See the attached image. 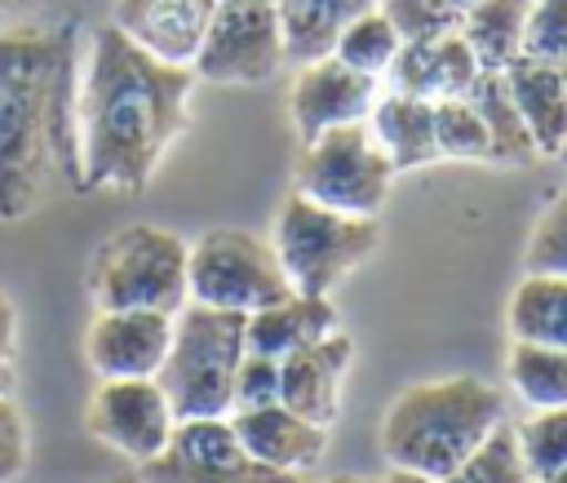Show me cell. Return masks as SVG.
<instances>
[{
    "mask_svg": "<svg viewBox=\"0 0 567 483\" xmlns=\"http://www.w3.org/2000/svg\"><path fill=\"white\" fill-rule=\"evenodd\" d=\"M195 71L137 49L124 31L102 27L75 89L80 186L142 191L190 120Z\"/></svg>",
    "mask_w": 567,
    "mask_h": 483,
    "instance_id": "1",
    "label": "cell"
},
{
    "mask_svg": "<svg viewBox=\"0 0 567 483\" xmlns=\"http://www.w3.org/2000/svg\"><path fill=\"white\" fill-rule=\"evenodd\" d=\"M75 35L44 22L0 27V222L27 217L53 173L80 182Z\"/></svg>",
    "mask_w": 567,
    "mask_h": 483,
    "instance_id": "2",
    "label": "cell"
},
{
    "mask_svg": "<svg viewBox=\"0 0 567 483\" xmlns=\"http://www.w3.org/2000/svg\"><path fill=\"white\" fill-rule=\"evenodd\" d=\"M501 390L478 377L421 381L390 403L381 421V452L390 470H408L439 483L501 425Z\"/></svg>",
    "mask_w": 567,
    "mask_h": 483,
    "instance_id": "3",
    "label": "cell"
},
{
    "mask_svg": "<svg viewBox=\"0 0 567 483\" xmlns=\"http://www.w3.org/2000/svg\"><path fill=\"white\" fill-rule=\"evenodd\" d=\"M244 319L235 310H208L186 301L173 315V341L155 372L159 390L177 421L190 417H230L235 368L244 359Z\"/></svg>",
    "mask_w": 567,
    "mask_h": 483,
    "instance_id": "4",
    "label": "cell"
},
{
    "mask_svg": "<svg viewBox=\"0 0 567 483\" xmlns=\"http://www.w3.org/2000/svg\"><path fill=\"white\" fill-rule=\"evenodd\" d=\"M190 244L177 230L137 222L102 239L89 261V292L97 310H164L177 315L186 297Z\"/></svg>",
    "mask_w": 567,
    "mask_h": 483,
    "instance_id": "5",
    "label": "cell"
},
{
    "mask_svg": "<svg viewBox=\"0 0 567 483\" xmlns=\"http://www.w3.org/2000/svg\"><path fill=\"white\" fill-rule=\"evenodd\" d=\"M377 239H381L377 217L337 213L297 191L279 204L270 235L292 292H310V297H328L354 266H363L377 253Z\"/></svg>",
    "mask_w": 567,
    "mask_h": 483,
    "instance_id": "6",
    "label": "cell"
},
{
    "mask_svg": "<svg viewBox=\"0 0 567 483\" xmlns=\"http://www.w3.org/2000/svg\"><path fill=\"white\" fill-rule=\"evenodd\" d=\"M288 292H292V284H288L270 239L239 230V226H217L190 244L186 297L195 306L252 315Z\"/></svg>",
    "mask_w": 567,
    "mask_h": 483,
    "instance_id": "7",
    "label": "cell"
},
{
    "mask_svg": "<svg viewBox=\"0 0 567 483\" xmlns=\"http://www.w3.org/2000/svg\"><path fill=\"white\" fill-rule=\"evenodd\" d=\"M390 182L394 164L372 142L368 120L310 137L297 160V195L354 217H377L390 195Z\"/></svg>",
    "mask_w": 567,
    "mask_h": 483,
    "instance_id": "8",
    "label": "cell"
},
{
    "mask_svg": "<svg viewBox=\"0 0 567 483\" xmlns=\"http://www.w3.org/2000/svg\"><path fill=\"white\" fill-rule=\"evenodd\" d=\"M288 62L275 4L217 0L204 44L190 62L195 80L208 84H261Z\"/></svg>",
    "mask_w": 567,
    "mask_h": 483,
    "instance_id": "9",
    "label": "cell"
},
{
    "mask_svg": "<svg viewBox=\"0 0 567 483\" xmlns=\"http://www.w3.org/2000/svg\"><path fill=\"white\" fill-rule=\"evenodd\" d=\"M137 474L146 483H301V474H284L252 461L239 448L230 417L177 421L168 448L146 465H137Z\"/></svg>",
    "mask_w": 567,
    "mask_h": 483,
    "instance_id": "10",
    "label": "cell"
},
{
    "mask_svg": "<svg viewBox=\"0 0 567 483\" xmlns=\"http://www.w3.org/2000/svg\"><path fill=\"white\" fill-rule=\"evenodd\" d=\"M173 425L177 417L155 377H106L89 399V430L137 465L168 448Z\"/></svg>",
    "mask_w": 567,
    "mask_h": 483,
    "instance_id": "11",
    "label": "cell"
},
{
    "mask_svg": "<svg viewBox=\"0 0 567 483\" xmlns=\"http://www.w3.org/2000/svg\"><path fill=\"white\" fill-rule=\"evenodd\" d=\"M381 97V80L346 66L341 58H315L301 62L292 93H288V111H292V129L301 133V142L341 129V124H363L372 102Z\"/></svg>",
    "mask_w": 567,
    "mask_h": 483,
    "instance_id": "12",
    "label": "cell"
},
{
    "mask_svg": "<svg viewBox=\"0 0 567 483\" xmlns=\"http://www.w3.org/2000/svg\"><path fill=\"white\" fill-rule=\"evenodd\" d=\"M173 341V315L164 310H97L84 337L89 368L106 377H155Z\"/></svg>",
    "mask_w": 567,
    "mask_h": 483,
    "instance_id": "13",
    "label": "cell"
},
{
    "mask_svg": "<svg viewBox=\"0 0 567 483\" xmlns=\"http://www.w3.org/2000/svg\"><path fill=\"white\" fill-rule=\"evenodd\" d=\"M217 0H115L111 27L159 62L190 66Z\"/></svg>",
    "mask_w": 567,
    "mask_h": 483,
    "instance_id": "14",
    "label": "cell"
},
{
    "mask_svg": "<svg viewBox=\"0 0 567 483\" xmlns=\"http://www.w3.org/2000/svg\"><path fill=\"white\" fill-rule=\"evenodd\" d=\"M354 359V341L332 328L328 337L279 359V403L315 425H332L341 408V377Z\"/></svg>",
    "mask_w": 567,
    "mask_h": 483,
    "instance_id": "15",
    "label": "cell"
},
{
    "mask_svg": "<svg viewBox=\"0 0 567 483\" xmlns=\"http://www.w3.org/2000/svg\"><path fill=\"white\" fill-rule=\"evenodd\" d=\"M235 439L239 448L284 474H301L310 465H319L323 448H328V425H315L306 417H297L284 403H261V408H235L230 412Z\"/></svg>",
    "mask_w": 567,
    "mask_h": 483,
    "instance_id": "16",
    "label": "cell"
},
{
    "mask_svg": "<svg viewBox=\"0 0 567 483\" xmlns=\"http://www.w3.org/2000/svg\"><path fill=\"white\" fill-rule=\"evenodd\" d=\"M474 75H478V58L465 44V35L443 31L434 40H408L385 71V89L412 93L425 102H443V97H465Z\"/></svg>",
    "mask_w": 567,
    "mask_h": 483,
    "instance_id": "17",
    "label": "cell"
},
{
    "mask_svg": "<svg viewBox=\"0 0 567 483\" xmlns=\"http://www.w3.org/2000/svg\"><path fill=\"white\" fill-rule=\"evenodd\" d=\"M501 75H505V89L536 142V155L563 160V151H567V71L518 53Z\"/></svg>",
    "mask_w": 567,
    "mask_h": 483,
    "instance_id": "18",
    "label": "cell"
},
{
    "mask_svg": "<svg viewBox=\"0 0 567 483\" xmlns=\"http://www.w3.org/2000/svg\"><path fill=\"white\" fill-rule=\"evenodd\" d=\"M337 328V310L328 297H310V292H288L261 310H252L244 319V346L252 354L266 359H284L319 337H328Z\"/></svg>",
    "mask_w": 567,
    "mask_h": 483,
    "instance_id": "19",
    "label": "cell"
},
{
    "mask_svg": "<svg viewBox=\"0 0 567 483\" xmlns=\"http://www.w3.org/2000/svg\"><path fill=\"white\" fill-rule=\"evenodd\" d=\"M368 133L381 146V155L394 164V173L425 168V164L439 160V146H434V102H425V97L381 89V97L368 111Z\"/></svg>",
    "mask_w": 567,
    "mask_h": 483,
    "instance_id": "20",
    "label": "cell"
},
{
    "mask_svg": "<svg viewBox=\"0 0 567 483\" xmlns=\"http://www.w3.org/2000/svg\"><path fill=\"white\" fill-rule=\"evenodd\" d=\"M377 0H279L275 13H279V31H284V53L288 62H315V58H328L337 35L359 18L368 13Z\"/></svg>",
    "mask_w": 567,
    "mask_h": 483,
    "instance_id": "21",
    "label": "cell"
},
{
    "mask_svg": "<svg viewBox=\"0 0 567 483\" xmlns=\"http://www.w3.org/2000/svg\"><path fill=\"white\" fill-rule=\"evenodd\" d=\"M536 0H478L461 13V35L478 58V71H505L523 53L527 18Z\"/></svg>",
    "mask_w": 567,
    "mask_h": 483,
    "instance_id": "22",
    "label": "cell"
},
{
    "mask_svg": "<svg viewBox=\"0 0 567 483\" xmlns=\"http://www.w3.org/2000/svg\"><path fill=\"white\" fill-rule=\"evenodd\" d=\"M465 97H470V106L478 111V120L487 129V146H492L487 160H496V164H532V160H540L501 71H478L474 84L465 89Z\"/></svg>",
    "mask_w": 567,
    "mask_h": 483,
    "instance_id": "23",
    "label": "cell"
},
{
    "mask_svg": "<svg viewBox=\"0 0 567 483\" xmlns=\"http://www.w3.org/2000/svg\"><path fill=\"white\" fill-rule=\"evenodd\" d=\"M514 341L563 346L567 350V279L563 275H523L509 297Z\"/></svg>",
    "mask_w": 567,
    "mask_h": 483,
    "instance_id": "24",
    "label": "cell"
},
{
    "mask_svg": "<svg viewBox=\"0 0 567 483\" xmlns=\"http://www.w3.org/2000/svg\"><path fill=\"white\" fill-rule=\"evenodd\" d=\"M509 381L527 408H567V350L514 341L509 350Z\"/></svg>",
    "mask_w": 567,
    "mask_h": 483,
    "instance_id": "25",
    "label": "cell"
},
{
    "mask_svg": "<svg viewBox=\"0 0 567 483\" xmlns=\"http://www.w3.org/2000/svg\"><path fill=\"white\" fill-rule=\"evenodd\" d=\"M399 49H403L399 31H394L390 18L372 4L368 13H359V18L337 35L332 58H341L346 66H354V71H363V75H372V80H385V71H390V62H394Z\"/></svg>",
    "mask_w": 567,
    "mask_h": 483,
    "instance_id": "26",
    "label": "cell"
},
{
    "mask_svg": "<svg viewBox=\"0 0 567 483\" xmlns=\"http://www.w3.org/2000/svg\"><path fill=\"white\" fill-rule=\"evenodd\" d=\"M514 443L532 479L563 470L567 465V408H532V417L514 425Z\"/></svg>",
    "mask_w": 567,
    "mask_h": 483,
    "instance_id": "27",
    "label": "cell"
},
{
    "mask_svg": "<svg viewBox=\"0 0 567 483\" xmlns=\"http://www.w3.org/2000/svg\"><path fill=\"white\" fill-rule=\"evenodd\" d=\"M439 483H532L523 456H518V443H514V425H496L447 479Z\"/></svg>",
    "mask_w": 567,
    "mask_h": 483,
    "instance_id": "28",
    "label": "cell"
},
{
    "mask_svg": "<svg viewBox=\"0 0 567 483\" xmlns=\"http://www.w3.org/2000/svg\"><path fill=\"white\" fill-rule=\"evenodd\" d=\"M434 146L439 160H487V129L470 97H443L434 102Z\"/></svg>",
    "mask_w": 567,
    "mask_h": 483,
    "instance_id": "29",
    "label": "cell"
},
{
    "mask_svg": "<svg viewBox=\"0 0 567 483\" xmlns=\"http://www.w3.org/2000/svg\"><path fill=\"white\" fill-rule=\"evenodd\" d=\"M527 275H563L567 279V191L549 199V208L536 217L523 253Z\"/></svg>",
    "mask_w": 567,
    "mask_h": 483,
    "instance_id": "30",
    "label": "cell"
},
{
    "mask_svg": "<svg viewBox=\"0 0 567 483\" xmlns=\"http://www.w3.org/2000/svg\"><path fill=\"white\" fill-rule=\"evenodd\" d=\"M377 9L390 18V27L399 31V40H434L443 31L461 27V13L447 0H377Z\"/></svg>",
    "mask_w": 567,
    "mask_h": 483,
    "instance_id": "31",
    "label": "cell"
},
{
    "mask_svg": "<svg viewBox=\"0 0 567 483\" xmlns=\"http://www.w3.org/2000/svg\"><path fill=\"white\" fill-rule=\"evenodd\" d=\"M523 53L567 71V0H536L523 35Z\"/></svg>",
    "mask_w": 567,
    "mask_h": 483,
    "instance_id": "32",
    "label": "cell"
},
{
    "mask_svg": "<svg viewBox=\"0 0 567 483\" xmlns=\"http://www.w3.org/2000/svg\"><path fill=\"white\" fill-rule=\"evenodd\" d=\"M261 403H279V359H266V354L244 350V359L235 368L230 412L235 408H261Z\"/></svg>",
    "mask_w": 567,
    "mask_h": 483,
    "instance_id": "33",
    "label": "cell"
},
{
    "mask_svg": "<svg viewBox=\"0 0 567 483\" xmlns=\"http://www.w3.org/2000/svg\"><path fill=\"white\" fill-rule=\"evenodd\" d=\"M27 465V421L22 408L0 394V483H13Z\"/></svg>",
    "mask_w": 567,
    "mask_h": 483,
    "instance_id": "34",
    "label": "cell"
},
{
    "mask_svg": "<svg viewBox=\"0 0 567 483\" xmlns=\"http://www.w3.org/2000/svg\"><path fill=\"white\" fill-rule=\"evenodd\" d=\"M58 0H0V27L9 22H31V13H44L53 9Z\"/></svg>",
    "mask_w": 567,
    "mask_h": 483,
    "instance_id": "35",
    "label": "cell"
},
{
    "mask_svg": "<svg viewBox=\"0 0 567 483\" xmlns=\"http://www.w3.org/2000/svg\"><path fill=\"white\" fill-rule=\"evenodd\" d=\"M13 332H18V319H13L9 297L0 292V359H9V354H13Z\"/></svg>",
    "mask_w": 567,
    "mask_h": 483,
    "instance_id": "36",
    "label": "cell"
},
{
    "mask_svg": "<svg viewBox=\"0 0 567 483\" xmlns=\"http://www.w3.org/2000/svg\"><path fill=\"white\" fill-rule=\"evenodd\" d=\"M381 483H434V479H421V474H408V470H390Z\"/></svg>",
    "mask_w": 567,
    "mask_h": 483,
    "instance_id": "37",
    "label": "cell"
},
{
    "mask_svg": "<svg viewBox=\"0 0 567 483\" xmlns=\"http://www.w3.org/2000/svg\"><path fill=\"white\" fill-rule=\"evenodd\" d=\"M532 483H567V465H563V470H549V474H540V479H532Z\"/></svg>",
    "mask_w": 567,
    "mask_h": 483,
    "instance_id": "38",
    "label": "cell"
},
{
    "mask_svg": "<svg viewBox=\"0 0 567 483\" xmlns=\"http://www.w3.org/2000/svg\"><path fill=\"white\" fill-rule=\"evenodd\" d=\"M323 483H381V479H363V474H337V479H323Z\"/></svg>",
    "mask_w": 567,
    "mask_h": 483,
    "instance_id": "39",
    "label": "cell"
},
{
    "mask_svg": "<svg viewBox=\"0 0 567 483\" xmlns=\"http://www.w3.org/2000/svg\"><path fill=\"white\" fill-rule=\"evenodd\" d=\"M9 381H13V372H9V359H0V394H9Z\"/></svg>",
    "mask_w": 567,
    "mask_h": 483,
    "instance_id": "40",
    "label": "cell"
},
{
    "mask_svg": "<svg viewBox=\"0 0 567 483\" xmlns=\"http://www.w3.org/2000/svg\"><path fill=\"white\" fill-rule=\"evenodd\" d=\"M102 483H146L142 474H115V479H102Z\"/></svg>",
    "mask_w": 567,
    "mask_h": 483,
    "instance_id": "41",
    "label": "cell"
},
{
    "mask_svg": "<svg viewBox=\"0 0 567 483\" xmlns=\"http://www.w3.org/2000/svg\"><path fill=\"white\" fill-rule=\"evenodd\" d=\"M447 4H452V9H456V13H465V9H474V4H478V0H447Z\"/></svg>",
    "mask_w": 567,
    "mask_h": 483,
    "instance_id": "42",
    "label": "cell"
},
{
    "mask_svg": "<svg viewBox=\"0 0 567 483\" xmlns=\"http://www.w3.org/2000/svg\"><path fill=\"white\" fill-rule=\"evenodd\" d=\"M252 4H279V0H252Z\"/></svg>",
    "mask_w": 567,
    "mask_h": 483,
    "instance_id": "43",
    "label": "cell"
},
{
    "mask_svg": "<svg viewBox=\"0 0 567 483\" xmlns=\"http://www.w3.org/2000/svg\"><path fill=\"white\" fill-rule=\"evenodd\" d=\"M563 160H567V151H563Z\"/></svg>",
    "mask_w": 567,
    "mask_h": 483,
    "instance_id": "44",
    "label": "cell"
}]
</instances>
